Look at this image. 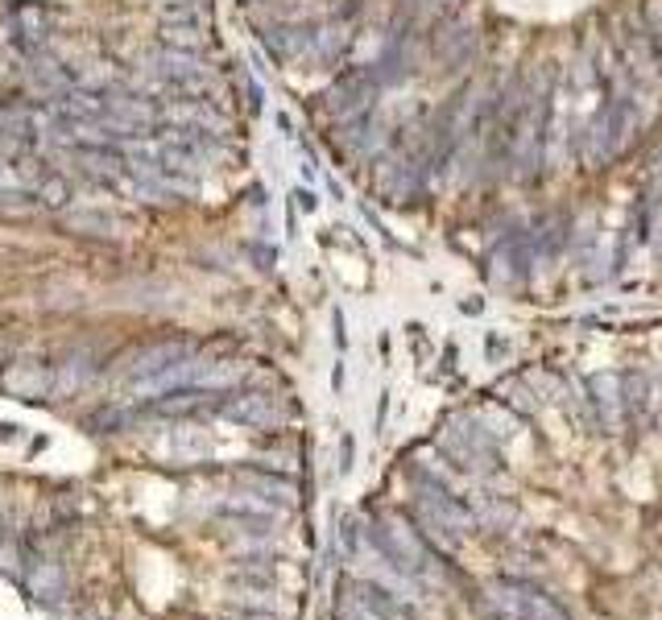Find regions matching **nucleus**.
<instances>
[{
  "mask_svg": "<svg viewBox=\"0 0 662 620\" xmlns=\"http://www.w3.org/2000/svg\"><path fill=\"white\" fill-rule=\"evenodd\" d=\"M0 385H5L9 397H42L50 389V377L42 368H34V364H17V368H9L5 377H0Z\"/></svg>",
  "mask_w": 662,
  "mask_h": 620,
  "instance_id": "obj_4",
  "label": "nucleus"
},
{
  "mask_svg": "<svg viewBox=\"0 0 662 620\" xmlns=\"http://www.w3.org/2000/svg\"><path fill=\"white\" fill-rule=\"evenodd\" d=\"M356 596L365 600V608L377 616V620H414V612H410V604H406V596H398V592H389L385 583H360L356 587Z\"/></svg>",
  "mask_w": 662,
  "mask_h": 620,
  "instance_id": "obj_3",
  "label": "nucleus"
},
{
  "mask_svg": "<svg viewBox=\"0 0 662 620\" xmlns=\"http://www.w3.org/2000/svg\"><path fill=\"white\" fill-rule=\"evenodd\" d=\"M501 608L514 620H571L559 600H551L547 592H538L534 583H522V579L501 583Z\"/></svg>",
  "mask_w": 662,
  "mask_h": 620,
  "instance_id": "obj_2",
  "label": "nucleus"
},
{
  "mask_svg": "<svg viewBox=\"0 0 662 620\" xmlns=\"http://www.w3.org/2000/svg\"><path fill=\"white\" fill-rule=\"evenodd\" d=\"M29 592H34L38 600H54L58 592H63V571H58V563H42L34 571V579H29Z\"/></svg>",
  "mask_w": 662,
  "mask_h": 620,
  "instance_id": "obj_5",
  "label": "nucleus"
},
{
  "mask_svg": "<svg viewBox=\"0 0 662 620\" xmlns=\"http://www.w3.org/2000/svg\"><path fill=\"white\" fill-rule=\"evenodd\" d=\"M369 538L377 542V550L385 554V563L402 571V575H423L427 571V558L431 550L423 546V538H418L414 530H406V525H373Z\"/></svg>",
  "mask_w": 662,
  "mask_h": 620,
  "instance_id": "obj_1",
  "label": "nucleus"
}]
</instances>
